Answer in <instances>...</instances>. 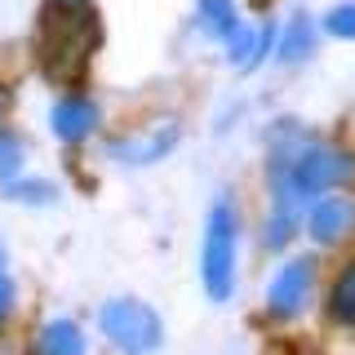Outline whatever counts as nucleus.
Segmentation results:
<instances>
[{
    "label": "nucleus",
    "instance_id": "14",
    "mask_svg": "<svg viewBox=\"0 0 355 355\" xmlns=\"http://www.w3.org/2000/svg\"><path fill=\"white\" fill-rule=\"evenodd\" d=\"M324 31H329V36H342V40H355V5H338V9H329Z\"/></svg>",
    "mask_w": 355,
    "mask_h": 355
},
{
    "label": "nucleus",
    "instance_id": "9",
    "mask_svg": "<svg viewBox=\"0 0 355 355\" xmlns=\"http://www.w3.org/2000/svg\"><path fill=\"white\" fill-rule=\"evenodd\" d=\"M36 355H85V333L71 320H49L36 338Z\"/></svg>",
    "mask_w": 355,
    "mask_h": 355
},
{
    "label": "nucleus",
    "instance_id": "1",
    "mask_svg": "<svg viewBox=\"0 0 355 355\" xmlns=\"http://www.w3.org/2000/svg\"><path fill=\"white\" fill-rule=\"evenodd\" d=\"M98 49V14L85 0H53L40 14V31H36V58L40 71L49 80H76L89 67Z\"/></svg>",
    "mask_w": 355,
    "mask_h": 355
},
{
    "label": "nucleus",
    "instance_id": "11",
    "mask_svg": "<svg viewBox=\"0 0 355 355\" xmlns=\"http://www.w3.org/2000/svg\"><path fill=\"white\" fill-rule=\"evenodd\" d=\"M329 315L333 324L342 329H355V262L347 266V271L333 280V293H329Z\"/></svg>",
    "mask_w": 355,
    "mask_h": 355
},
{
    "label": "nucleus",
    "instance_id": "18",
    "mask_svg": "<svg viewBox=\"0 0 355 355\" xmlns=\"http://www.w3.org/2000/svg\"><path fill=\"white\" fill-rule=\"evenodd\" d=\"M0 266H5V253H0Z\"/></svg>",
    "mask_w": 355,
    "mask_h": 355
},
{
    "label": "nucleus",
    "instance_id": "13",
    "mask_svg": "<svg viewBox=\"0 0 355 355\" xmlns=\"http://www.w3.org/2000/svg\"><path fill=\"white\" fill-rule=\"evenodd\" d=\"M311 49H315L311 22H306V18H293V22H288V31H284V40H280V58H284V62H297V58H306Z\"/></svg>",
    "mask_w": 355,
    "mask_h": 355
},
{
    "label": "nucleus",
    "instance_id": "10",
    "mask_svg": "<svg viewBox=\"0 0 355 355\" xmlns=\"http://www.w3.org/2000/svg\"><path fill=\"white\" fill-rule=\"evenodd\" d=\"M227 49H231V58L240 67H253L266 49H271V27H244L240 22V27L227 36Z\"/></svg>",
    "mask_w": 355,
    "mask_h": 355
},
{
    "label": "nucleus",
    "instance_id": "15",
    "mask_svg": "<svg viewBox=\"0 0 355 355\" xmlns=\"http://www.w3.org/2000/svg\"><path fill=\"white\" fill-rule=\"evenodd\" d=\"M18 160H22V147H18V138H0V178L18 173Z\"/></svg>",
    "mask_w": 355,
    "mask_h": 355
},
{
    "label": "nucleus",
    "instance_id": "17",
    "mask_svg": "<svg viewBox=\"0 0 355 355\" xmlns=\"http://www.w3.org/2000/svg\"><path fill=\"white\" fill-rule=\"evenodd\" d=\"M5 111H9V94L0 89V120H5Z\"/></svg>",
    "mask_w": 355,
    "mask_h": 355
},
{
    "label": "nucleus",
    "instance_id": "8",
    "mask_svg": "<svg viewBox=\"0 0 355 355\" xmlns=\"http://www.w3.org/2000/svg\"><path fill=\"white\" fill-rule=\"evenodd\" d=\"M49 125H53V133H58L62 142H80V138H89V133H94V125H98V107L89 103V98H67V103L53 107Z\"/></svg>",
    "mask_w": 355,
    "mask_h": 355
},
{
    "label": "nucleus",
    "instance_id": "5",
    "mask_svg": "<svg viewBox=\"0 0 355 355\" xmlns=\"http://www.w3.org/2000/svg\"><path fill=\"white\" fill-rule=\"evenodd\" d=\"M311 280H315V262H311V258H293L271 280V288H266V311H271L275 320L297 315V311L306 306V297H311Z\"/></svg>",
    "mask_w": 355,
    "mask_h": 355
},
{
    "label": "nucleus",
    "instance_id": "4",
    "mask_svg": "<svg viewBox=\"0 0 355 355\" xmlns=\"http://www.w3.org/2000/svg\"><path fill=\"white\" fill-rule=\"evenodd\" d=\"M98 324H103L107 342L125 355H151L160 347V320L147 302H133V297H111L98 311Z\"/></svg>",
    "mask_w": 355,
    "mask_h": 355
},
{
    "label": "nucleus",
    "instance_id": "2",
    "mask_svg": "<svg viewBox=\"0 0 355 355\" xmlns=\"http://www.w3.org/2000/svg\"><path fill=\"white\" fill-rule=\"evenodd\" d=\"M347 178H355V160L338 147H324V142L297 147V155L288 164L271 169L275 200H284V205H297V200L320 196V191H329V187H342Z\"/></svg>",
    "mask_w": 355,
    "mask_h": 355
},
{
    "label": "nucleus",
    "instance_id": "12",
    "mask_svg": "<svg viewBox=\"0 0 355 355\" xmlns=\"http://www.w3.org/2000/svg\"><path fill=\"white\" fill-rule=\"evenodd\" d=\"M200 22H205L214 36L227 40L231 31L240 27V18H236V9H231V0H200Z\"/></svg>",
    "mask_w": 355,
    "mask_h": 355
},
{
    "label": "nucleus",
    "instance_id": "6",
    "mask_svg": "<svg viewBox=\"0 0 355 355\" xmlns=\"http://www.w3.org/2000/svg\"><path fill=\"white\" fill-rule=\"evenodd\" d=\"M306 231L320 244L351 240L355 236V200L351 196H324V200H315V209H311V218H306Z\"/></svg>",
    "mask_w": 355,
    "mask_h": 355
},
{
    "label": "nucleus",
    "instance_id": "3",
    "mask_svg": "<svg viewBox=\"0 0 355 355\" xmlns=\"http://www.w3.org/2000/svg\"><path fill=\"white\" fill-rule=\"evenodd\" d=\"M200 275L214 302L231 297L236 288V209L227 200H218L205 227V253H200Z\"/></svg>",
    "mask_w": 355,
    "mask_h": 355
},
{
    "label": "nucleus",
    "instance_id": "7",
    "mask_svg": "<svg viewBox=\"0 0 355 355\" xmlns=\"http://www.w3.org/2000/svg\"><path fill=\"white\" fill-rule=\"evenodd\" d=\"M173 142H178V129L164 125V129L138 133V138H120V147H111V155L125 160V164H151V160H160V155H169Z\"/></svg>",
    "mask_w": 355,
    "mask_h": 355
},
{
    "label": "nucleus",
    "instance_id": "16",
    "mask_svg": "<svg viewBox=\"0 0 355 355\" xmlns=\"http://www.w3.org/2000/svg\"><path fill=\"white\" fill-rule=\"evenodd\" d=\"M9 306H14V280H9V271L0 266V320L9 315Z\"/></svg>",
    "mask_w": 355,
    "mask_h": 355
}]
</instances>
